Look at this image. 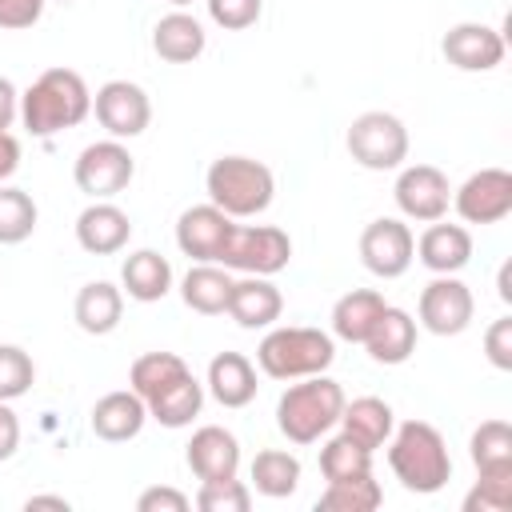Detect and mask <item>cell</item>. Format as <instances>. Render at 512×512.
<instances>
[{
	"label": "cell",
	"mask_w": 512,
	"mask_h": 512,
	"mask_svg": "<svg viewBox=\"0 0 512 512\" xmlns=\"http://www.w3.org/2000/svg\"><path fill=\"white\" fill-rule=\"evenodd\" d=\"M388 468L408 492H420V496L440 492L452 480V456L440 428H432L428 420H404L400 428H392Z\"/></svg>",
	"instance_id": "obj_1"
},
{
	"label": "cell",
	"mask_w": 512,
	"mask_h": 512,
	"mask_svg": "<svg viewBox=\"0 0 512 512\" xmlns=\"http://www.w3.org/2000/svg\"><path fill=\"white\" fill-rule=\"evenodd\" d=\"M88 112H92V92L84 76L72 68L40 72L20 96V120L32 136H56L64 128H76Z\"/></svg>",
	"instance_id": "obj_2"
},
{
	"label": "cell",
	"mask_w": 512,
	"mask_h": 512,
	"mask_svg": "<svg viewBox=\"0 0 512 512\" xmlns=\"http://www.w3.org/2000/svg\"><path fill=\"white\" fill-rule=\"evenodd\" d=\"M344 412V388L316 372V376H300L296 384H288L276 400V428L292 440V444H316L324 432L336 428Z\"/></svg>",
	"instance_id": "obj_3"
},
{
	"label": "cell",
	"mask_w": 512,
	"mask_h": 512,
	"mask_svg": "<svg viewBox=\"0 0 512 512\" xmlns=\"http://www.w3.org/2000/svg\"><path fill=\"white\" fill-rule=\"evenodd\" d=\"M204 188H208V200L228 212L232 220H248V216H260L272 196H276V176L264 160H252V156H220L208 164V176H204Z\"/></svg>",
	"instance_id": "obj_4"
},
{
	"label": "cell",
	"mask_w": 512,
	"mask_h": 512,
	"mask_svg": "<svg viewBox=\"0 0 512 512\" xmlns=\"http://www.w3.org/2000/svg\"><path fill=\"white\" fill-rule=\"evenodd\" d=\"M336 360V344L328 332L320 328H304V324H284L272 328L260 348H256V364L264 376L272 380H300V376H316L328 372Z\"/></svg>",
	"instance_id": "obj_5"
},
{
	"label": "cell",
	"mask_w": 512,
	"mask_h": 512,
	"mask_svg": "<svg viewBox=\"0 0 512 512\" xmlns=\"http://www.w3.org/2000/svg\"><path fill=\"white\" fill-rule=\"evenodd\" d=\"M352 160L368 172H392L408 160V128L392 112H360L344 136Z\"/></svg>",
	"instance_id": "obj_6"
},
{
	"label": "cell",
	"mask_w": 512,
	"mask_h": 512,
	"mask_svg": "<svg viewBox=\"0 0 512 512\" xmlns=\"http://www.w3.org/2000/svg\"><path fill=\"white\" fill-rule=\"evenodd\" d=\"M292 260V240L276 224H232L224 252L216 264L248 272V276H276Z\"/></svg>",
	"instance_id": "obj_7"
},
{
	"label": "cell",
	"mask_w": 512,
	"mask_h": 512,
	"mask_svg": "<svg viewBox=\"0 0 512 512\" xmlns=\"http://www.w3.org/2000/svg\"><path fill=\"white\" fill-rule=\"evenodd\" d=\"M132 176H136V160H132V152H128L120 140H112V136L88 144V148L76 156V164H72L76 188H80L84 196H92V200H112V196H120V192L132 184Z\"/></svg>",
	"instance_id": "obj_8"
},
{
	"label": "cell",
	"mask_w": 512,
	"mask_h": 512,
	"mask_svg": "<svg viewBox=\"0 0 512 512\" xmlns=\"http://www.w3.org/2000/svg\"><path fill=\"white\" fill-rule=\"evenodd\" d=\"M360 260L380 280L404 276L412 268V260H416V236H412V228L404 220H392V216L372 220L360 232Z\"/></svg>",
	"instance_id": "obj_9"
},
{
	"label": "cell",
	"mask_w": 512,
	"mask_h": 512,
	"mask_svg": "<svg viewBox=\"0 0 512 512\" xmlns=\"http://www.w3.org/2000/svg\"><path fill=\"white\" fill-rule=\"evenodd\" d=\"M92 112L100 120V128L112 136V140H132L148 128L152 120V100L140 84L132 80H108L96 88L92 96Z\"/></svg>",
	"instance_id": "obj_10"
},
{
	"label": "cell",
	"mask_w": 512,
	"mask_h": 512,
	"mask_svg": "<svg viewBox=\"0 0 512 512\" xmlns=\"http://www.w3.org/2000/svg\"><path fill=\"white\" fill-rule=\"evenodd\" d=\"M416 316L432 336H460L476 316L472 288L464 280H456V276H436V280L424 284Z\"/></svg>",
	"instance_id": "obj_11"
},
{
	"label": "cell",
	"mask_w": 512,
	"mask_h": 512,
	"mask_svg": "<svg viewBox=\"0 0 512 512\" xmlns=\"http://www.w3.org/2000/svg\"><path fill=\"white\" fill-rule=\"evenodd\" d=\"M392 196L408 220L432 224V220H444V212L452 204V184L436 164H408V168H400Z\"/></svg>",
	"instance_id": "obj_12"
},
{
	"label": "cell",
	"mask_w": 512,
	"mask_h": 512,
	"mask_svg": "<svg viewBox=\"0 0 512 512\" xmlns=\"http://www.w3.org/2000/svg\"><path fill=\"white\" fill-rule=\"evenodd\" d=\"M452 208L464 224H500L512 212V172L508 168H480L456 192Z\"/></svg>",
	"instance_id": "obj_13"
},
{
	"label": "cell",
	"mask_w": 512,
	"mask_h": 512,
	"mask_svg": "<svg viewBox=\"0 0 512 512\" xmlns=\"http://www.w3.org/2000/svg\"><path fill=\"white\" fill-rule=\"evenodd\" d=\"M232 224H236V220H232L228 212H220L212 200H208V204H192V208H184L180 220H176V244H180V252H184L188 260H196V264H216L220 252H224V240H228Z\"/></svg>",
	"instance_id": "obj_14"
},
{
	"label": "cell",
	"mask_w": 512,
	"mask_h": 512,
	"mask_svg": "<svg viewBox=\"0 0 512 512\" xmlns=\"http://www.w3.org/2000/svg\"><path fill=\"white\" fill-rule=\"evenodd\" d=\"M440 52L460 72H492L504 60V36L496 28H488V24L464 20V24H452L444 32Z\"/></svg>",
	"instance_id": "obj_15"
},
{
	"label": "cell",
	"mask_w": 512,
	"mask_h": 512,
	"mask_svg": "<svg viewBox=\"0 0 512 512\" xmlns=\"http://www.w3.org/2000/svg\"><path fill=\"white\" fill-rule=\"evenodd\" d=\"M184 460H188V468L196 472L200 484L232 480L240 472V440L220 424H204V428L192 432V440L184 448Z\"/></svg>",
	"instance_id": "obj_16"
},
{
	"label": "cell",
	"mask_w": 512,
	"mask_h": 512,
	"mask_svg": "<svg viewBox=\"0 0 512 512\" xmlns=\"http://www.w3.org/2000/svg\"><path fill=\"white\" fill-rule=\"evenodd\" d=\"M132 240V220L112 200H92L76 216V244L92 256H112Z\"/></svg>",
	"instance_id": "obj_17"
},
{
	"label": "cell",
	"mask_w": 512,
	"mask_h": 512,
	"mask_svg": "<svg viewBox=\"0 0 512 512\" xmlns=\"http://www.w3.org/2000/svg\"><path fill=\"white\" fill-rule=\"evenodd\" d=\"M144 420H148V404H144L132 388H116V392L100 396V400L92 404V416H88L92 432H96L100 440H108V444L136 440L140 428H144Z\"/></svg>",
	"instance_id": "obj_18"
},
{
	"label": "cell",
	"mask_w": 512,
	"mask_h": 512,
	"mask_svg": "<svg viewBox=\"0 0 512 512\" xmlns=\"http://www.w3.org/2000/svg\"><path fill=\"white\" fill-rule=\"evenodd\" d=\"M416 256L428 272L436 276H456L468 260H472V232L464 224H440L432 220L420 240H416Z\"/></svg>",
	"instance_id": "obj_19"
},
{
	"label": "cell",
	"mask_w": 512,
	"mask_h": 512,
	"mask_svg": "<svg viewBox=\"0 0 512 512\" xmlns=\"http://www.w3.org/2000/svg\"><path fill=\"white\" fill-rule=\"evenodd\" d=\"M284 312V296L280 288L268 280V276H244V280H232V296H228V316L256 332V328H272Z\"/></svg>",
	"instance_id": "obj_20"
},
{
	"label": "cell",
	"mask_w": 512,
	"mask_h": 512,
	"mask_svg": "<svg viewBox=\"0 0 512 512\" xmlns=\"http://www.w3.org/2000/svg\"><path fill=\"white\" fill-rule=\"evenodd\" d=\"M208 392L220 408H248L256 400V364L244 352H220L208 364Z\"/></svg>",
	"instance_id": "obj_21"
},
{
	"label": "cell",
	"mask_w": 512,
	"mask_h": 512,
	"mask_svg": "<svg viewBox=\"0 0 512 512\" xmlns=\"http://www.w3.org/2000/svg\"><path fill=\"white\" fill-rule=\"evenodd\" d=\"M340 432L352 436L356 444H364L368 452L384 448L392 428H396V416H392V404L380 400V396H356L352 404L344 400V412H340Z\"/></svg>",
	"instance_id": "obj_22"
},
{
	"label": "cell",
	"mask_w": 512,
	"mask_h": 512,
	"mask_svg": "<svg viewBox=\"0 0 512 512\" xmlns=\"http://www.w3.org/2000/svg\"><path fill=\"white\" fill-rule=\"evenodd\" d=\"M204 44H208L204 24L196 16H188V12H180V8L160 16L156 28H152V52L160 60H168V64H192L204 52Z\"/></svg>",
	"instance_id": "obj_23"
},
{
	"label": "cell",
	"mask_w": 512,
	"mask_h": 512,
	"mask_svg": "<svg viewBox=\"0 0 512 512\" xmlns=\"http://www.w3.org/2000/svg\"><path fill=\"white\" fill-rule=\"evenodd\" d=\"M388 300L376 288H352L332 304V336L348 340V344H364L368 332L376 328V320L384 316Z\"/></svg>",
	"instance_id": "obj_24"
},
{
	"label": "cell",
	"mask_w": 512,
	"mask_h": 512,
	"mask_svg": "<svg viewBox=\"0 0 512 512\" xmlns=\"http://www.w3.org/2000/svg\"><path fill=\"white\" fill-rule=\"evenodd\" d=\"M120 284H124L120 292H128L132 300L156 304V300H164L168 288H172V264H168L160 252L140 248V252L124 256V264H120Z\"/></svg>",
	"instance_id": "obj_25"
},
{
	"label": "cell",
	"mask_w": 512,
	"mask_h": 512,
	"mask_svg": "<svg viewBox=\"0 0 512 512\" xmlns=\"http://www.w3.org/2000/svg\"><path fill=\"white\" fill-rule=\"evenodd\" d=\"M72 316L80 324V332L88 336H108L116 332L120 316H124V292L108 280H92L76 292V304H72Z\"/></svg>",
	"instance_id": "obj_26"
},
{
	"label": "cell",
	"mask_w": 512,
	"mask_h": 512,
	"mask_svg": "<svg viewBox=\"0 0 512 512\" xmlns=\"http://www.w3.org/2000/svg\"><path fill=\"white\" fill-rule=\"evenodd\" d=\"M364 348H368V356L376 360V364H404L412 352H416V320L404 312V308H384V316L376 320V328L368 332V340H364Z\"/></svg>",
	"instance_id": "obj_27"
},
{
	"label": "cell",
	"mask_w": 512,
	"mask_h": 512,
	"mask_svg": "<svg viewBox=\"0 0 512 512\" xmlns=\"http://www.w3.org/2000/svg\"><path fill=\"white\" fill-rule=\"evenodd\" d=\"M228 296H232V276L224 264H192L180 280V300L200 316L228 312Z\"/></svg>",
	"instance_id": "obj_28"
},
{
	"label": "cell",
	"mask_w": 512,
	"mask_h": 512,
	"mask_svg": "<svg viewBox=\"0 0 512 512\" xmlns=\"http://www.w3.org/2000/svg\"><path fill=\"white\" fill-rule=\"evenodd\" d=\"M200 408H204V384L192 372H184L180 380H172L164 392L148 400V416L164 428H188L200 416Z\"/></svg>",
	"instance_id": "obj_29"
},
{
	"label": "cell",
	"mask_w": 512,
	"mask_h": 512,
	"mask_svg": "<svg viewBox=\"0 0 512 512\" xmlns=\"http://www.w3.org/2000/svg\"><path fill=\"white\" fill-rule=\"evenodd\" d=\"M472 464L480 476H512V424L484 420L468 440Z\"/></svg>",
	"instance_id": "obj_30"
},
{
	"label": "cell",
	"mask_w": 512,
	"mask_h": 512,
	"mask_svg": "<svg viewBox=\"0 0 512 512\" xmlns=\"http://www.w3.org/2000/svg\"><path fill=\"white\" fill-rule=\"evenodd\" d=\"M252 488L268 500H284L300 488V460L284 448H264L252 460Z\"/></svg>",
	"instance_id": "obj_31"
},
{
	"label": "cell",
	"mask_w": 512,
	"mask_h": 512,
	"mask_svg": "<svg viewBox=\"0 0 512 512\" xmlns=\"http://www.w3.org/2000/svg\"><path fill=\"white\" fill-rule=\"evenodd\" d=\"M380 504H384V488L372 480V472L328 480V488L316 496V512H372Z\"/></svg>",
	"instance_id": "obj_32"
},
{
	"label": "cell",
	"mask_w": 512,
	"mask_h": 512,
	"mask_svg": "<svg viewBox=\"0 0 512 512\" xmlns=\"http://www.w3.org/2000/svg\"><path fill=\"white\" fill-rule=\"evenodd\" d=\"M188 372V364L176 356V352H144V356H136L132 360V368H128V384H132V392L148 404L156 392H164L172 380H180Z\"/></svg>",
	"instance_id": "obj_33"
},
{
	"label": "cell",
	"mask_w": 512,
	"mask_h": 512,
	"mask_svg": "<svg viewBox=\"0 0 512 512\" xmlns=\"http://www.w3.org/2000/svg\"><path fill=\"white\" fill-rule=\"evenodd\" d=\"M40 208L24 188L0 184V244H24L36 232Z\"/></svg>",
	"instance_id": "obj_34"
},
{
	"label": "cell",
	"mask_w": 512,
	"mask_h": 512,
	"mask_svg": "<svg viewBox=\"0 0 512 512\" xmlns=\"http://www.w3.org/2000/svg\"><path fill=\"white\" fill-rule=\"evenodd\" d=\"M372 472V452L364 444H356L352 436H332L320 448V476L324 480H348V476H364Z\"/></svg>",
	"instance_id": "obj_35"
},
{
	"label": "cell",
	"mask_w": 512,
	"mask_h": 512,
	"mask_svg": "<svg viewBox=\"0 0 512 512\" xmlns=\"http://www.w3.org/2000/svg\"><path fill=\"white\" fill-rule=\"evenodd\" d=\"M196 508L200 512H248L252 508V488L244 480H208L196 492Z\"/></svg>",
	"instance_id": "obj_36"
},
{
	"label": "cell",
	"mask_w": 512,
	"mask_h": 512,
	"mask_svg": "<svg viewBox=\"0 0 512 512\" xmlns=\"http://www.w3.org/2000/svg\"><path fill=\"white\" fill-rule=\"evenodd\" d=\"M32 380H36L32 356L16 344H0V400L12 404L16 396H24L32 388Z\"/></svg>",
	"instance_id": "obj_37"
},
{
	"label": "cell",
	"mask_w": 512,
	"mask_h": 512,
	"mask_svg": "<svg viewBox=\"0 0 512 512\" xmlns=\"http://www.w3.org/2000/svg\"><path fill=\"white\" fill-rule=\"evenodd\" d=\"M512 508V476H480L464 496V512H508Z\"/></svg>",
	"instance_id": "obj_38"
},
{
	"label": "cell",
	"mask_w": 512,
	"mask_h": 512,
	"mask_svg": "<svg viewBox=\"0 0 512 512\" xmlns=\"http://www.w3.org/2000/svg\"><path fill=\"white\" fill-rule=\"evenodd\" d=\"M260 0H208V16L224 28V32H244L260 20Z\"/></svg>",
	"instance_id": "obj_39"
},
{
	"label": "cell",
	"mask_w": 512,
	"mask_h": 512,
	"mask_svg": "<svg viewBox=\"0 0 512 512\" xmlns=\"http://www.w3.org/2000/svg\"><path fill=\"white\" fill-rule=\"evenodd\" d=\"M484 356L492 368L500 372H512V316H500L488 324L484 332Z\"/></svg>",
	"instance_id": "obj_40"
},
{
	"label": "cell",
	"mask_w": 512,
	"mask_h": 512,
	"mask_svg": "<svg viewBox=\"0 0 512 512\" xmlns=\"http://www.w3.org/2000/svg\"><path fill=\"white\" fill-rule=\"evenodd\" d=\"M44 4L48 0H0V28H8V32L32 28L44 16Z\"/></svg>",
	"instance_id": "obj_41"
},
{
	"label": "cell",
	"mask_w": 512,
	"mask_h": 512,
	"mask_svg": "<svg viewBox=\"0 0 512 512\" xmlns=\"http://www.w3.org/2000/svg\"><path fill=\"white\" fill-rule=\"evenodd\" d=\"M188 504H192V500H188L184 492L168 488V484H164V488H160V484H156V488H144V492L136 496V508H140V512H188Z\"/></svg>",
	"instance_id": "obj_42"
},
{
	"label": "cell",
	"mask_w": 512,
	"mask_h": 512,
	"mask_svg": "<svg viewBox=\"0 0 512 512\" xmlns=\"http://www.w3.org/2000/svg\"><path fill=\"white\" fill-rule=\"evenodd\" d=\"M20 448V420L8 408V400H0V460H12Z\"/></svg>",
	"instance_id": "obj_43"
},
{
	"label": "cell",
	"mask_w": 512,
	"mask_h": 512,
	"mask_svg": "<svg viewBox=\"0 0 512 512\" xmlns=\"http://www.w3.org/2000/svg\"><path fill=\"white\" fill-rule=\"evenodd\" d=\"M16 116H20V92L8 76H0V132H8Z\"/></svg>",
	"instance_id": "obj_44"
},
{
	"label": "cell",
	"mask_w": 512,
	"mask_h": 512,
	"mask_svg": "<svg viewBox=\"0 0 512 512\" xmlns=\"http://www.w3.org/2000/svg\"><path fill=\"white\" fill-rule=\"evenodd\" d=\"M20 168V140L12 132H0V180H8Z\"/></svg>",
	"instance_id": "obj_45"
},
{
	"label": "cell",
	"mask_w": 512,
	"mask_h": 512,
	"mask_svg": "<svg viewBox=\"0 0 512 512\" xmlns=\"http://www.w3.org/2000/svg\"><path fill=\"white\" fill-rule=\"evenodd\" d=\"M496 296H500L504 304H512V260H504L500 272H496Z\"/></svg>",
	"instance_id": "obj_46"
},
{
	"label": "cell",
	"mask_w": 512,
	"mask_h": 512,
	"mask_svg": "<svg viewBox=\"0 0 512 512\" xmlns=\"http://www.w3.org/2000/svg\"><path fill=\"white\" fill-rule=\"evenodd\" d=\"M24 508H28V512H32V508H56V512H68L72 504H68L64 496H28Z\"/></svg>",
	"instance_id": "obj_47"
},
{
	"label": "cell",
	"mask_w": 512,
	"mask_h": 512,
	"mask_svg": "<svg viewBox=\"0 0 512 512\" xmlns=\"http://www.w3.org/2000/svg\"><path fill=\"white\" fill-rule=\"evenodd\" d=\"M164 4H176V8H184V4H192V0H164Z\"/></svg>",
	"instance_id": "obj_48"
},
{
	"label": "cell",
	"mask_w": 512,
	"mask_h": 512,
	"mask_svg": "<svg viewBox=\"0 0 512 512\" xmlns=\"http://www.w3.org/2000/svg\"><path fill=\"white\" fill-rule=\"evenodd\" d=\"M60 4H72V0H60Z\"/></svg>",
	"instance_id": "obj_49"
}]
</instances>
